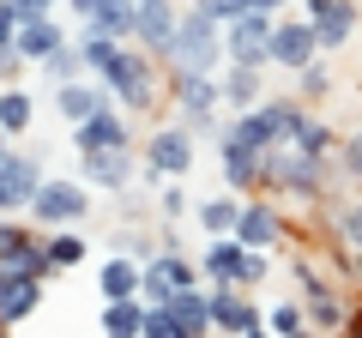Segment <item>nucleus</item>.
I'll use <instances>...</instances> for the list:
<instances>
[{
	"instance_id": "obj_1",
	"label": "nucleus",
	"mask_w": 362,
	"mask_h": 338,
	"mask_svg": "<svg viewBox=\"0 0 362 338\" xmlns=\"http://www.w3.org/2000/svg\"><path fill=\"white\" fill-rule=\"evenodd\" d=\"M163 61L175 66V73H218V61H223V30H218V18H211L206 6H187Z\"/></svg>"
},
{
	"instance_id": "obj_2",
	"label": "nucleus",
	"mask_w": 362,
	"mask_h": 338,
	"mask_svg": "<svg viewBox=\"0 0 362 338\" xmlns=\"http://www.w3.org/2000/svg\"><path fill=\"white\" fill-rule=\"evenodd\" d=\"M103 85H109L115 103H127V109L145 115V109L157 103V66H151V54H145V49H121L115 66L103 73Z\"/></svg>"
},
{
	"instance_id": "obj_3",
	"label": "nucleus",
	"mask_w": 362,
	"mask_h": 338,
	"mask_svg": "<svg viewBox=\"0 0 362 338\" xmlns=\"http://www.w3.org/2000/svg\"><path fill=\"white\" fill-rule=\"evenodd\" d=\"M223 61L230 66H272V13H242L223 30Z\"/></svg>"
},
{
	"instance_id": "obj_4",
	"label": "nucleus",
	"mask_w": 362,
	"mask_h": 338,
	"mask_svg": "<svg viewBox=\"0 0 362 338\" xmlns=\"http://www.w3.org/2000/svg\"><path fill=\"white\" fill-rule=\"evenodd\" d=\"M199 284V266L194 260H181L175 247H163L157 260H145V284H139V296L151 302V308H163V302H175L181 290H194Z\"/></svg>"
},
{
	"instance_id": "obj_5",
	"label": "nucleus",
	"mask_w": 362,
	"mask_h": 338,
	"mask_svg": "<svg viewBox=\"0 0 362 338\" xmlns=\"http://www.w3.org/2000/svg\"><path fill=\"white\" fill-rule=\"evenodd\" d=\"M320 30L314 18H284V25H272V66H284V73H302V66L320 61Z\"/></svg>"
},
{
	"instance_id": "obj_6",
	"label": "nucleus",
	"mask_w": 362,
	"mask_h": 338,
	"mask_svg": "<svg viewBox=\"0 0 362 338\" xmlns=\"http://www.w3.org/2000/svg\"><path fill=\"white\" fill-rule=\"evenodd\" d=\"M85 211H90V182H42V194L30 199V218H37V223H54V230L78 223Z\"/></svg>"
},
{
	"instance_id": "obj_7",
	"label": "nucleus",
	"mask_w": 362,
	"mask_h": 338,
	"mask_svg": "<svg viewBox=\"0 0 362 338\" xmlns=\"http://www.w3.org/2000/svg\"><path fill=\"white\" fill-rule=\"evenodd\" d=\"M194 169V127H163L145 139V182L157 175H187Z\"/></svg>"
},
{
	"instance_id": "obj_8",
	"label": "nucleus",
	"mask_w": 362,
	"mask_h": 338,
	"mask_svg": "<svg viewBox=\"0 0 362 338\" xmlns=\"http://www.w3.org/2000/svg\"><path fill=\"white\" fill-rule=\"evenodd\" d=\"M0 272L49 278V272H54V260H49V242H37V235L13 230V223H0Z\"/></svg>"
},
{
	"instance_id": "obj_9",
	"label": "nucleus",
	"mask_w": 362,
	"mask_h": 338,
	"mask_svg": "<svg viewBox=\"0 0 362 338\" xmlns=\"http://www.w3.org/2000/svg\"><path fill=\"white\" fill-rule=\"evenodd\" d=\"M42 194V169H37V157H25V151H13L6 163H0V218L6 211H30V199Z\"/></svg>"
},
{
	"instance_id": "obj_10",
	"label": "nucleus",
	"mask_w": 362,
	"mask_h": 338,
	"mask_svg": "<svg viewBox=\"0 0 362 338\" xmlns=\"http://www.w3.org/2000/svg\"><path fill=\"white\" fill-rule=\"evenodd\" d=\"M73 145H78V157H97V151H127V145H133V133H127V121H121L115 109H97L90 121H78V127H73Z\"/></svg>"
},
{
	"instance_id": "obj_11",
	"label": "nucleus",
	"mask_w": 362,
	"mask_h": 338,
	"mask_svg": "<svg viewBox=\"0 0 362 338\" xmlns=\"http://www.w3.org/2000/svg\"><path fill=\"white\" fill-rule=\"evenodd\" d=\"M235 242L272 254V247L284 242V218H278V206H272V199H247L242 218H235Z\"/></svg>"
},
{
	"instance_id": "obj_12",
	"label": "nucleus",
	"mask_w": 362,
	"mask_h": 338,
	"mask_svg": "<svg viewBox=\"0 0 362 338\" xmlns=\"http://www.w3.org/2000/svg\"><path fill=\"white\" fill-rule=\"evenodd\" d=\"M308 18H314V30H320L326 54H338L350 42V30H356V6H350V0H308Z\"/></svg>"
},
{
	"instance_id": "obj_13",
	"label": "nucleus",
	"mask_w": 362,
	"mask_h": 338,
	"mask_svg": "<svg viewBox=\"0 0 362 338\" xmlns=\"http://www.w3.org/2000/svg\"><path fill=\"white\" fill-rule=\"evenodd\" d=\"M175 25H181L175 0H139V30H133V37H139L151 54H169V42H175Z\"/></svg>"
},
{
	"instance_id": "obj_14",
	"label": "nucleus",
	"mask_w": 362,
	"mask_h": 338,
	"mask_svg": "<svg viewBox=\"0 0 362 338\" xmlns=\"http://www.w3.org/2000/svg\"><path fill=\"white\" fill-rule=\"evenodd\" d=\"M42 302V278H25V272H0V320L18 326L25 314H37Z\"/></svg>"
},
{
	"instance_id": "obj_15",
	"label": "nucleus",
	"mask_w": 362,
	"mask_h": 338,
	"mask_svg": "<svg viewBox=\"0 0 362 338\" xmlns=\"http://www.w3.org/2000/svg\"><path fill=\"white\" fill-rule=\"evenodd\" d=\"M78 169H85L90 187H109V194H121V187L133 182V145L127 151H97V157H78Z\"/></svg>"
},
{
	"instance_id": "obj_16",
	"label": "nucleus",
	"mask_w": 362,
	"mask_h": 338,
	"mask_svg": "<svg viewBox=\"0 0 362 338\" xmlns=\"http://www.w3.org/2000/svg\"><path fill=\"white\" fill-rule=\"evenodd\" d=\"M54 109H61V115L78 127V121H90L97 109H109V85H103V78H97V85L73 78V85H61V91H54Z\"/></svg>"
},
{
	"instance_id": "obj_17",
	"label": "nucleus",
	"mask_w": 362,
	"mask_h": 338,
	"mask_svg": "<svg viewBox=\"0 0 362 338\" xmlns=\"http://www.w3.org/2000/svg\"><path fill=\"white\" fill-rule=\"evenodd\" d=\"M254 320H259L254 302H247L235 284H211V326H218V332H247Z\"/></svg>"
},
{
	"instance_id": "obj_18",
	"label": "nucleus",
	"mask_w": 362,
	"mask_h": 338,
	"mask_svg": "<svg viewBox=\"0 0 362 338\" xmlns=\"http://www.w3.org/2000/svg\"><path fill=\"white\" fill-rule=\"evenodd\" d=\"M139 284H145V266H139V260H127V254L103 260V272H97V290H103V302H127V296H139Z\"/></svg>"
},
{
	"instance_id": "obj_19",
	"label": "nucleus",
	"mask_w": 362,
	"mask_h": 338,
	"mask_svg": "<svg viewBox=\"0 0 362 338\" xmlns=\"http://www.w3.org/2000/svg\"><path fill=\"white\" fill-rule=\"evenodd\" d=\"M145 314H151V302H145V296L103 302V338H145Z\"/></svg>"
},
{
	"instance_id": "obj_20",
	"label": "nucleus",
	"mask_w": 362,
	"mask_h": 338,
	"mask_svg": "<svg viewBox=\"0 0 362 338\" xmlns=\"http://www.w3.org/2000/svg\"><path fill=\"white\" fill-rule=\"evenodd\" d=\"M66 49V37H61V25H54V18H30V25H18V54H25V61H49V54H61Z\"/></svg>"
},
{
	"instance_id": "obj_21",
	"label": "nucleus",
	"mask_w": 362,
	"mask_h": 338,
	"mask_svg": "<svg viewBox=\"0 0 362 338\" xmlns=\"http://www.w3.org/2000/svg\"><path fill=\"white\" fill-rule=\"evenodd\" d=\"M85 30H103V37H133L139 30V6L133 0H97L85 18Z\"/></svg>"
},
{
	"instance_id": "obj_22",
	"label": "nucleus",
	"mask_w": 362,
	"mask_h": 338,
	"mask_svg": "<svg viewBox=\"0 0 362 338\" xmlns=\"http://www.w3.org/2000/svg\"><path fill=\"white\" fill-rule=\"evenodd\" d=\"M223 103H230L235 115H247V109L266 103V91H259V66H230V73H223Z\"/></svg>"
},
{
	"instance_id": "obj_23",
	"label": "nucleus",
	"mask_w": 362,
	"mask_h": 338,
	"mask_svg": "<svg viewBox=\"0 0 362 338\" xmlns=\"http://www.w3.org/2000/svg\"><path fill=\"white\" fill-rule=\"evenodd\" d=\"M169 308H175V320L187 326V338H206V332H211V290L194 284V290H181Z\"/></svg>"
},
{
	"instance_id": "obj_24",
	"label": "nucleus",
	"mask_w": 362,
	"mask_h": 338,
	"mask_svg": "<svg viewBox=\"0 0 362 338\" xmlns=\"http://www.w3.org/2000/svg\"><path fill=\"white\" fill-rule=\"evenodd\" d=\"M199 230L206 235H235V218H242V194H218V199H199Z\"/></svg>"
},
{
	"instance_id": "obj_25",
	"label": "nucleus",
	"mask_w": 362,
	"mask_h": 338,
	"mask_svg": "<svg viewBox=\"0 0 362 338\" xmlns=\"http://www.w3.org/2000/svg\"><path fill=\"white\" fill-rule=\"evenodd\" d=\"M218 157H223V182H230V194H242V187H259V157H247L242 145H230V139L218 145Z\"/></svg>"
},
{
	"instance_id": "obj_26",
	"label": "nucleus",
	"mask_w": 362,
	"mask_h": 338,
	"mask_svg": "<svg viewBox=\"0 0 362 338\" xmlns=\"http://www.w3.org/2000/svg\"><path fill=\"white\" fill-rule=\"evenodd\" d=\"M30 121H37V103H30V91H18V85H6V91H0V127L13 133H25Z\"/></svg>"
},
{
	"instance_id": "obj_27",
	"label": "nucleus",
	"mask_w": 362,
	"mask_h": 338,
	"mask_svg": "<svg viewBox=\"0 0 362 338\" xmlns=\"http://www.w3.org/2000/svg\"><path fill=\"white\" fill-rule=\"evenodd\" d=\"M308 314H314L320 332H338V326H344V302L332 296V284H314V290H308Z\"/></svg>"
},
{
	"instance_id": "obj_28",
	"label": "nucleus",
	"mask_w": 362,
	"mask_h": 338,
	"mask_svg": "<svg viewBox=\"0 0 362 338\" xmlns=\"http://www.w3.org/2000/svg\"><path fill=\"white\" fill-rule=\"evenodd\" d=\"M78 49H85V66L97 78L109 73V66H115V54H121V37H103V30H85V42H78Z\"/></svg>"
},
{
	"instance_id": "obj_29",
	"label": "nucleus",
	"mask_w": 362,
	"mask_h": 338,
	"mask_svg": "<svg viewBox=\"0 0 362 338\" xmlns=\"http://www.w3.org/2000/svg\"><path fill=\"white\" fill-rule=\"evenodd\" d=\"M49 260H54V272H66V266H78V260H85V235H78L73 223L49 235Z\"/></svg>"
},
{
	"instance_id": "obj_30",
	"label": "nucleus",
	"mask_w": 362,
	"mask_h": 338,
	"mask_svg": "<svg viewBox=\"0 0 362 338\" xmlns=\"http://www.w3.org/2000/svg\"><path fill=\"white\" fill-rule=\"evenodd\" d=\"M266 254H259V247H242V254H235V272H230V284L235 290H254V284H266Z\"/></svg>"
},
{
	"instance_id": "obj_31",
	"label": "nucleus",
	"mask_w": 362,
	"mask_h": 338,
	"mask_svg": "<svg viewBox=\"0 0 362 338\" xmlns=\"http://www.w3.org/2000/svg\"><path fill=\"white\" fill-rule=\"evenodd\" d=\"M42 73H49L54 85H73L78 73H90V66H85V49H73V42H66L61 54H49V61H42Z\"/></svg>"
},
{
	"instance_id": "obj_32",
	"label": "nucleus",
	"mask_w": 362,
	"mask_h": 338,
	"mask_svg": "<svg viewBox=\"0 0 362 338\" xmlns=\"http://www.w3.org/2000/svg\"><path fill=\"white\" fill-rule=\"evenodd\" d=\"M332 139H338V133L326 127V121H308V127L296 133V151H308V157H332Z\"/></svg>"
},
{
	"instance_id": "obj_33",
	"label": "nucleus",
	"mask_w": 362,
	"mask_h": 338,
	"mask_svg": "<svg viewBox=\"0 0 362 338\" xmlns=\"http://www.w3.org/2000/svg\"><path fill=\"white\" fill-rule=\"evenodd\" d=\"M145 338H187V326H181V320H175V308L163 302V308L145 314Z\"/></svg>"
},
{
	"instance_id": "obj_34",
	"label": "nucleus",
	"mask_w": 362,
	"mask_h": 338,
	"mask_svg": "<svg viewBox=\"0 0 362 338\" xmlns=\"http://www.w3.org/2000/svg\"><path fill=\"white\" fill-rule=\"evenodd\" d=\"M338 235H344V242L350 247H356V254H362V199H350V206H338Z\"/></svg>"
},
{
	"instance_id": "obj_35",
	"label": "nucleus",
	"mask_w": 362,
	"mask_h": 338,
	"mask_svg": "<svg viewBox=\"0 0 362 338\" xmlns=\"http://www.w3.org/2000/svg\"><path fill=\"white\" fill-rule=\"evenodd\" d=\"M272 332H278V338H290V332H302V308H296V302H278V308H272Z\"/></svg>"
},
{
	"instance_id": "obj_36",
	"label": "nucleus",
	"mask_w": 362,
	"mask_h": 338,
	"mask_svg": "<svg viewBox=\"0 0 362 338\" xmlns=\"http://www.w3.org/2000/svg\"><path fill=\"white\" fill-rule=\"evenodd\" d=\"M326 91H332V66H320V61L302 66V97H326Z\"/></svg>"
},
{
	"instance_id": "obj_37",
	"label": "nucleus",
	"mask_w": 362,
	"mask_h": 338,
	"mask_svg": "<svg viewBox=\"0 0 362 338\" xmlns=\"http://www.w3.org/2000/svg\"><path fill=\"white\" fill-rule=\"evenodd\" d=\"M338 163H344V175H356V182H362V133H350V139L338 145Z\"/></svg>"
},
{
	"instance_id": "obj_38",
	"label": "nucleus",
	"mask_w": 362,
	"mask_h": 338,
	"mask_svg": "<svg viewBox=\"0 0 362 338\" xmlns=\"http://www.w3.org/2000/svg\"><path fill=\"white\" fill-rule=\"evenodd\" d=\"M157 206H163V218H181V211H187V194H181V187H163Z\"/></svg>"
},
{
	"instance_id": "obj_39",
	"label": "nucleus",
	"mask_w": 362,
	"mask_h": 338,
	"mask_svg": "<svg viewBox=\"0 0 362 338\" xmlns=\"http://www.w3.org/2000/svg\"><path fill=\"white\" fill-rule=\"evenodd\" d=\"M13 6H18V18L30 25V18H49V6H54V0H13Z\"/></svg>"
},
{
	"instance_id": "obj_40",
	"label": "nucleus",
	"mask_w": 362,
	"mask_h": 338,
	"mask_svg": "<svg viewBox=\"0 0 362 338\" xmlns=\"http://www.w3.org/2000/svg\"><path fill=\"white\" fill-rule=\"evenodd\" d=\"M242 338H278V332H272V326H259V320H254V326H247Z\"/></svg>"
},
{
	"instance_id": "obj_41",
	"label": "nucleus",
	"mask_w": 362,
	"mask_h": 338,
	"mask_svg": "<svg viewBox=\"0 0 362 338\" xmlns=\"http://www.w3.org/2000/svg\"><path fill=\"white\" fill-rule=\"evenodd\" d=\"M254 6H259V13H278V6H284V0H254Z\"/></svg>"
},
{
	"instance_id": "obj_42",
	"label": "nucleus",
	"mask_w": 362,
	"mask_h": 338,
	"mask_svg": "<svg viewBox=\"0 0 362 338\" xmlns=\"http://www.w3.org/2000/svg\"><path fill=\"white\" fill-rule=\"evenodd\" d=\"M350 338H362V314H356V320H350Z\"/></svg>"
},
{
	"instance_id": "obj_43",
	"label": "nucleus",
	"mask_w": 362,
	"mask_h": 338,
	"mask_svg": "<svg viewBox=\"0 0 362 338\" xmlns=\"http://www.w3.org/2000/svg\"><path fill=\"white\" fill-rule=\"evenodd\" d=\"M290 338H308V332H290Z\"/></svg>"
},
{
	"instance_id": "obj_44",
	"label": "nucleus",
	"mask_w": 362,
	"mask_h": 338,
	"mask_svg": "<svg viewBox=\"0 0 362 338\" xmlns=\"http://www.w3.org/2000/svg\"><path fill=\"white\" fill-rule=\"evenodd\" d=\"M0 332H6V320H0Z\"/></svg>"
}]
</instances>
